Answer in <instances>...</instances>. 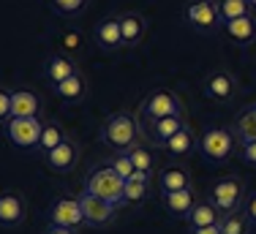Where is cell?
<instances>
[{"label": "cell", "mask_w": 256, "mask_h": 234, "mask_svg": "<svg viewBox=\"0 0 256 234\" xmlns=\"http://www.w3.org/2000/svg\"><path fill=\"white\" fill-rule=\"evenodd\" d=\"M254 106H256V101H254Z\"/></svg>", "instance_id": "f35d334b"}, {"label": "cell", "mask_w": 256, "mask_h": 234, "mask_svg": "<svg viewBox=\"0 0 256 234\" xmlns=\"http://www.w3.org/2000/svg\"><path fill=\"white\" fill-rule=\"evenodd\" d=\"M224 33H226V38L237 46L254 44L256 41V16L248 14V16H240V20L224 22Z\"/></svg>", "instance_id": "d6986e66"}, {"label": "cell", "mask_w": 256, "mask_h": 234, "mask_svg": "<svg viewBox=\"0 0 256 234\" xmlns=\"http://www.w3.org/2000/svg\"><path fill=\"white\" fill-rule=\"evenodd\" d=\"M112 169L118 172L123 180H128V177L136 172V166H134V161H131V156H128V152H118V156L112 158Z\"/></svg>", "instance_id": "4dcf8cb0"}, {"label": "cell", "mask_w": 256, "mask_h": 234, "mask_svg": "<svg viewBox=\"0 0 256 234\" xmlns=\"http://www.w3.org/2000/svg\"><path fill=\"white\" fill-rule=\"evenodd\" d=\"M52 226H66V229H79L84 226V212L79 204V196H58L46 212Z\"/></svg>", "instance_id": "ba28073f"}, {"label": "cell", "mask_w": 256, "mask_h": 234, "mask_svg": "<svg viewBox=\"0 0 256 234\" xmlns=\"http://www.w3.org/2000/svg\"><path fill=\"white\" fill-rule=\"evenodd\" d=\"M188 126V117L186 114H172V117H161V120L150 122V126H144V136H148L150 144L161 147L166 139H172L178 131H182V128Z\"/></svg>", "instance_id": "7c38bea8"}, {"label": "cell", "mask_w": 256, "mask_h": 234, "mask_svg": "<svg viewBox=\"0 0 256 234\" xmlns=\"http://www.w3.org/2000/svg\"><path fill=\"white\" fill-rule=\"evenodd\" d=\"M54 14L60 16H76L84 11V6H88V0H50Z\"/></svg>", "instance_id": "f546056e"}, {"label": "cell", "mask_w": 256, "mask_h": 234, "mask_svg": "<svg viewBox=\"0 0 256 234\" xmlns=\"http://www.w3.org/2000/svg\"><path fill=\"white\" fill-rule=\"evenodd\" d=\"M150 182H153V174H150V172H142V169L134 172L123 186V207L139 204V202L150 194Z\"/></svg>", "instance_id": "44dd1931"}, {"label": "cell", "mask_w": 256, "mask_h": 234, "mask_svg": "<svg viewBox=\"0 0 256 234\" xmlns=\"http://www.w3.org/2000/svg\"><path fill=\"white\" fill-rule=\"evenodd\" d=\"M182 20L194 30H202V33H216L224 24L221 11H218V0H191L182 11Z\"/></svg>", "instance_id": "52a82bcc"}, {"label": "cell", "mask_w": 256, "mask_h": 234, "mask_svg": "<svg viewBox=\"0 0 256 234\" xmlns=\"http://www.w3.org/2000/svg\"><path fill=\"white\" fill-rule=\"evenodd\" d=\"M101 142L114 152H128L142 142V126H139L136 112H112L101 126Z\"/></svg>", "instance_id": "6da1fadb"}, {"label": "cell", "mask_w": 256, "mask_h": 234, "mask_svg": "<svg viewBox=\"0 0 256 234\" xmlns=\"http://www.w3.org/2000/svg\"><path fill=\"white\" fill-rule=\"evenodd\" d=\"M199 202L196 190L191 188H182V190H169V194H161V204L164 210L174 218H188V212L194 210V204Z\"/></svg>", "instance_id": "9a60e30c"}, {"label": "cell", "mask_w": 256, "mask_h": 234, "mask_svg": "<svg viewBox=\"0 0 256 234\" xmlns=\"http://www.w3.org/2000/svg\"><path fill=\"white\" fill-rule=\"evenodd\" d=\"M66 136H68V134L63 131L60 122L44 120V131H41V139H38V144H36V152H38V156H46V152L54 150V147H58Z\"/></svg>", "instance_id": "484cf974"}, {"label": "cell", "mask_w": 256, "mask_h": 234, "mask_svg": "<svg viewBox=\"0 0 256 234\" xmlns=\"http://www.w3.org/2000/svg\"><path fill=\"white\" fill-rule=\"evenodd\" d=\"M251 6H254V8H256V0H251Z\"/></svg>", "instance_id": "74e56055"}, {"label": "cell", "mask_w": 256, "mask_h": 234, "mask_svg": "<svg viewBox=\"0 0 256 234\" xmlns=\"http://www.w3.org/2000/svg\"><path fill=\"white\" fill-rule=\"evenodd\" d=\"M118 20H120V30H123L126 44H139V41L144 38V33H148V20H144L142 14H136V11H123Z\"/></svg>", "instance_id": "603a6c76"}, {"label": "cell", "mask_w": 256, "mask_h": 234, "mask_svg": "<svg viewBox=\"0 0 256 234\" xmlns=\"http://www.w3.org/2000/svg\"><path fill=\"white\" fill-rule=\"evenodd\" d=\"M188 234H221V226H202V229H188Z\"/></svg>", "instance_id": "8d00e7d4"}, {"label": "cell", "mask_w": 256, "mask_h": 234, "mask_svg": "<svg viewBox=\"0 0 256 234\" xmlns=\"http://www.w3.org/2000/svg\"><path fill=\"white\" fill-rule=\"evenodd\" d=\"M194 180H191V169L186 164H166L164 169H158V188L161 194H169V190H182V188H191Z\"/></svg>", "instance_id": "4fadbf2b"}, {"label": "cell", "mask_w": 256, "mask_h": 234, "mask_svg": "<svg viewBox=\"0 0 256 234\" xmlns=\"http://www.w3.org/2000/svg\"><path fill=\"white\" fill-rule=\"evenodd\" d=\"M44 74H46V82L54 88V84H60V82H66L68 76L79 74V68H76V60L71 58V54L58 52V54H50V58H46Z\"/></svg>", "instance_id": "2e32d148"}, {"label": "cell", "mask_w": 256, "mask_h": 234, "mask_svg": "<svg viewBox=\"0 0 256 234\" xmlns=\"http://www.w3.org/2000/svg\"><path fill=\"white\" fill-rule=\"evenodd\" d=\"M242 161L251 164L256 169V142H251V144H242Z\"/></svg>", "instance_id": "e575fe53"}, {"label": "cell", "mask_w": 256, "mask_h": 234, "mask_svg": "<svg viewBox=\"0 0 256 234\" xmlns=\"http://www.w3.org/2000/svg\"><path fill=\"white\" fill-rule=\"evenodd\" d=\"M25 215H28V207H25V199L20 194H14V190L0 194V226L16 229L25 220Z\"/></svg>", "instance_id": "5bb4252c"}, {"label": "cell", "mask_w": 256, "mask_h": 234, "mask_svg": "<svg viewBox=\"0 0 256 234\" xmlns=\"http://www.w3.org/2000/svg\"><path fill=\"white\" fill-rule=\"evenodd\" d=\"M93 38H96V44H98L101 49H106V52L120 49L126 44L123 30H120V20L118 16H106V20H101L98 24H96V30H93Z\"/></svg>", "instance_id": "ac0fdd59"}, {"label": "cell", "mask_w": 256, "mask_h": 234, "mask_svg": "<svg viewBox=\"0 0 256 234\" xmlns=\"http://www.w3.org/2000/svg\"><path fill=\"white\" fill-rule=\"evenodd\" d=\"M237 90H240V84H237L234 74H229V71H224V68L207 74V79H204V93H207V98H210V101H216V104H221V106H226V104L234 101Z\"/></svg>", "instance_id": "9c48e42d"}, {"label": "cell", "mask_w": 256, "mask_h": 234, "mask_svg": "<svg viewBox=\"0 0 256 234\" xmlns=\"http://www.w3.org/2000/svg\"><path fill=\"white\" fill-rule=\"evenodd\" d=\"M11 120V90L0 88V126Z\"/></svg>", "instance_id": "1f68e13d"}, {"label": "cell", "mask_w": 256, "mask_h": 234, "mask_svg": "<svg viewBox=\"0 0 256 234\" xmlns=\"http://www.w3.org/2000/svg\"><path fill=\"white\" fill-rule=\"evenodd\" d=\"M234 147H237V139H234V134H232V128H226V126H212L199 136V150H202V156L212 164L229 161Z\"/></svg>", "instance_id": "5b68a950"}, {"label": "cell", "mask_w": 256, "mask_h": 234, "mask_svg": "<svg viewBox=\"0 0 256 234\" xmlns=\"http://www.w3.org/2000/svg\"><path fill=\"white\" fill-rule=\"evenodd\" d=\"M6 139L20 150H30L38 144L41 131H44V117H11L3 126Z\"/></svg>", "instance_id": "8992f818"}, {"label": "cell", "mask_w": 256, "mask_h": 234, "mask_svg": "<svg viewBox=\"0 0 256 234\" xmlns=\"http://www.w3.org/2000/svg\"><path fill=\"white\" fill-rule=\"evenodd\" d=\"M79 44H82L79 33H66V36H63V41H60V52L71 54V52H76V46H79Z\"/></svg>", "instance_id": "d6a6232c"}, {"label": "cell", "mask_w": 256, "mask_h": 234, "mask_svg": "<svg viewBox=\"0 0 256 234\" xmlns=\"http://www.w3.org/2000/svg\"><path fill=\"white\" fill-rule=\"evenodd\" d=\"M172 114H186V104L180 101V96L169 88H156L144 96V101L139 104L136 117L139 126H150V122L161 120V117H172Z\"/></svg>", "instance_id": "7a4b0ae2"}, {"label": "cell", "mask_w": 256, "mask_h": 234, "mask_svg": "<svg viewBox=\"0 0 256 234\" xmlns=\"http://www.w3.org/2000/svg\"><path fill=\"white\" fill-rule=\"evenodd\" d=\"M218 226H221V234H251L254 224L248 220L246 210H237V212H224Z\"/></svg>", "instance_id": "4316f807"}, {"label": "cell", "mask_w": 256, "mask_h": 234, "mask_svg": "<svg viewBox=\"0 0 256 234\" xmlns=\"http://www.w3.org/2000/svg\"><path fill=\"white\" fill-rule=\"evenodd\" d=\"M194 147H199V136L194 134V128H191V126H186L182 131L174 134L172 139H166V142H164V144H161V150L166 152L169 158H174V161H178V158L191 156V152H194Z\"/></svg>", "instance_id": "ffe728a7"}, {"label": "cell", "mask_w": 256, "mask_h": 234, "mask_svg": "<svg viewBox=\"0 0 256 234\" xmlns=\"http://www.w3.org/2000/svg\"><path fill=\"white\" fill-rule=\"evenodd\" d=\"M123 186L126 180L112 169V164H104V166H93L84 177V190L98 199L109 202V204H118L123 207Z\"/></svg>", "instance_id": "3957f363"}, {"label": "cell", "mask_w": 256, "mask_h": 234, "mask_svg": "<svg viewBox=\"0 0 256 234\" xmlns=\"http://www.w3.org/2000/svg\"><path fill=\"white\" fill-rule=\"evenodd\" d=\"M44 101L33 90H11V117H41Z\"/></svg>", "instance_id": "e0dca14e"}, {"label": "cell", "mask_w": 256, "mask_h": 234, "mask_svg": "<svg viewBox=\"0 0 256 234\" xmlns=\"http://www.w3.org/2000/svg\"><path fill=\"white\" fill-rule=\"evenodd\" d=\"M41 234H76V229H66V226H52V224H50Z\"/></svg>", "instance_id": "d590c367"}, {"label": "cell", "mask_w": 256, "mask_h": 234, "mask_svg": "<svg viewBox=\"0 0 256 234\" xmlns=\"http://www.w3.org/2000/svg\"><path fill=\"white\" fill-rule=\"evenodd\" d=\"M188 229H202V226H216L221 220V212L210 204V202H196L194 210L188 212Z\"/></svg>", "instance_id": "d4e9b609"}, {"label": "cell", "mask_w": 256, "mask_h": 234, "mask_svg": "<svg viewBox=\"0 0 256 234\" xmlns=\"http://www.w3.org/2000/svg\"><path fill=\"white\" fill-rule=\"evenodd\" d=\"M246 199H248L246 182H242V177H237V174L218 177V180L212 182L210 194H207V202H210L221 215L242 210V207H246Z\"/></svg>", "instance_id": "277c9868"}, {"label": "cell", "mask_w": 256, "mask_h": 234, "mask_svg": "<svg viewBox=\"0 0 256 234\" xmlns=\"http://www.w3.org/2000/svg\"><path fill=\"white\" fill-rule=\"evenodd\" d=\"M242 210H246V215H248V220H251V224L256 226V190L251 196H248L246 199V207H242Z\"/></svg>", "instance_id": "836d02e7"}, {"label": "cell", "mask_w": 256, "mask_h": 234, "mask_svg": "<svg viewBox=\"0 0 256 234\" xmlns=\"http://www.w3.org/2000/svg\"><path fill=\"white\" fill-rule=\"evenodd\" d=\"M79 204H82V212H84V224H90V226L112 224L114 215H118V210H120L118 204H109V202H104V199H98V196L88 194V190L79 194Z\"/></svg>", "instance_id": "8fae6325"}, {"label": "cell", "mask_w": 256, "mask_h": 234, "mask_svg": "<svg viewBox=\"0 0 256 234\" xmlns=\"http://www.w3.org/2000/svg\"><path fill=\"white\" fill-rule=\"evenodd\" d=\"M128 156H131V161H134V166H136V169L156 174V166H158V164H156V152L150 150L148 144H142V142H139L134 150H128Z\"/></svg>", "instance_id": "f1b7e54d"}, {"label": "cell", "mask_w": 256, "mask_h": 234, "mask_svg": "<svg viewBox=\"0 0 256 234\" xmlns=\"http://www.w3.org/2000/svg\"><path fill=\"white\" fill-rule=\"evenodd\" d=\"M232 134H234L237 144H251V142H256V106L251 104V106H246L240 114L234 117V122H232Z\"/></svg>", "instance_id": "7402d4cb"}, {"label": "cell", "mask_w": 256, "mask_h": 234, "mask_svg": "<svg viewBox=\"0 0 256 234\" xmlns=\"http://www.w3.org/2000/svg\"><path fill=\"white\" fill-rule=\"evenodd\" d=\"M251 0H218V11H221V22H232L240 16L251 14Z\"/></svg>", "instance_id": "83f0119b"}, {"label": "cell", "mask_w": 256, "mask_h": 234, "mask_svg": "<svg viewBox=\"0 0 256 234\" xmlns=\"http://www.w3.org/2000/svg\"><path fill=\"white\" fill-rule=\"evenodd\" d=\"M54 96L63 104H82L84 96H88V82H84L82 74H74V76H68L66 82L54 84Z\"/></svg>", "instance_id": "cb8c5ba5"}, {"label": "cell", "mask_w": 256, "mask_h": 234, "mask_svg": "<svg viewBox=\"0 0 256 234\" xmlns=\"http://www.w3.org/2000/svg\"><path fill=\"white\" fill-rule=\"evenodd\" d=\"M41 161H44V166L50 172H54V174H66V172H71L79 161V144L76 139L66 136L63 142H60L54 150H50L46 156H41Z\"/></svg>", "instance_id": "30bf717a"}]
</instances>
